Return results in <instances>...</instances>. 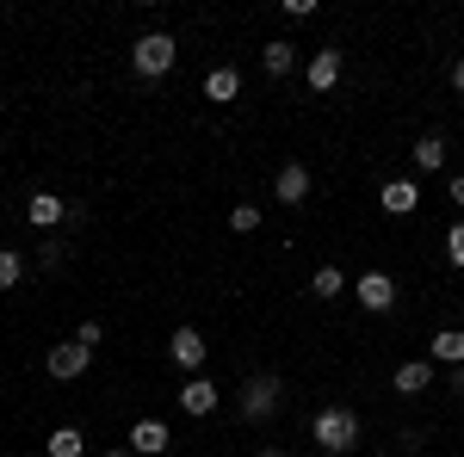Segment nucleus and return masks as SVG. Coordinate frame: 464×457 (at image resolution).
Listing matches in <instances>:
<instances>
[{"label": "nucleus", "instance_id": "obj_18", "mask_svg": "<svg viewBox=\"0 0 464 457\" xmlns=\"http://www.w3.org/2000/svg\"><path fill=\"white\" fill-rule=\"evenodd\" d=\"M415 167H421V174H440V167H446V137H421L415 142Z\"/></svg>", "mask_w": 464, "mask_h": 457}, {"label": "nucleus", "instance_id": "obj_1", "mask_svg": "<svg viewBox=\"0 0 464 457\" xmlns=\"http://www.w3.org/2000/svg\"><path fill=\"white\" fill-rule=\"evenodd\" d=\"M310 439H316L328 457H347L359 445V414L347 402H328V408H316V421H310Z\"/></svg>", "mask_w": 464, "mask_h": 457}, {"label": "nucleus", "instance_id": "obj_26", "mask_svg": "<svg viewBox=\"0 0 464 457\" xmlns=\"http://www.w3.org/2000/svg\"><path fill=\"white\" fill-rule=\"evenodd\" d=\"M446 384H452V395H464V365H452V377H446Z\"/></svg>", "mask_w": 464, "mask_h": 457}, {"label": "nucleus", "instance_id": "obj_16", "mask_svg": "<svg viewBox=\"0 0 464 457\" xmlns=\"http://www.w3.org/2000/svg\"><path fill=\"white\" fill-rule=\"evenodd\" d=\"M428 352H433V365H464V328H440L428 340Z\"/></svg>", "mask_w": 464, "mask_h": 457}, {"label": "nucleus", "instance_id": "obj_13", "mask_svg": "<svg viewBox=\"0 0 464 457\" xmlns=\"http://www.w3.org/2000/svg\"><path fill=\"white\" fill-rule=\"evenodd\" d=\"M396 395H421V389H433V358H409V365H396Z\"/></svg>", "mask_w": 464, "mask_h": 457}, {"label": "nucleus", "instance_id": "obj_27", "mask_svg": "<svg viewBox=\"0 0 464 457\" xmlns=\"http://www.w3.org/2000/svg\"><path fill=\"white\" fill-rule=\"evenodd\" d=\"M452 87H459V93H464V56H459V62H452Z\"/></svg>", "mask_w": 464, "mask_h": 457}, {"label": "nucleus", "instance_id": "obj_29", "mask_svg": "<svg viewBox=\"0 0 464 457\" xmlns=\"http://www.w3.org/2000/svg\"><path fill=\"white\" fill-rule=\"evenodd\" d=\"M254 457H285V452H273V445H266V452H254Z\"/></svg>", "mask_w": 464, "mask_h": 457}, {"label": "nucleus", "instance_id": "obj_15", "mask_svg": "<svg viewBox=\"0 0 464 457\" xmlns=\"http://www.w3.org/2000/svg\"><path fill=\"white\" fill-rule=\"evenodd\" d=\"M260 62H266V74H273V81H285V74L297 69V43H291V37H273V43L260 50Z\"/></svg>", "mask_w": 464, "mask_h": 457}, {"label": "nucleus", "instance_id": "obj_11", "mask_svg": "<svg viewBox=\"0 0 464 457\" xmlns=\"http://www.w3.org/2000/svg\"><path fill=\"white\" fill-rule=\"evenodd\" d=\"M179 408H186L192 421L217 414V384H211V377H186V389H179Z\"/></svg>", "mask_w": 464, "mask_h": 457}, {"label": "nucleus", "instance_id": "obj_28", "mask_svg": "<svg viewBox=\"0 0 464 457\" xmlns=\"http://www.w3.org/2000/svg\"><path fill=\"white\" fill-rule=\"evenodd\" d=\"M106 457H137V452H130V445H111V452Z\"/></svg>", "mask_w": 464, "mask_h": 457}, {"label": "nucleus", "instance_id": "obj_22", "mask_svg": "<svg viewBox=\"0 0 464 457\" xmlns=\"http://www.w3.org/2000/svg\"><path fill=\"white\" fill-rule=\"evenodd\" d=\"M63 260H69V247H63V242H44V247H37V266H44V272H63Z\"/></svg>", "mask_w": 464, "mask_h": 457}, {"label": "nucleus", "instance_id": "obj_8", "mask_svg": "<svg viewBox=\"0 0 464 457\" xmlns=\"http://www.w3.org/2000/svg\"><path fill=\"white\" fill-rule=\"evenodd\" d=\"M304 81H310V93H328V87H341V50H316V56L304 62Z\"/></svg>", "mask_w": 464, "mask_h": 457}, {"label": "nucleus", "instance_id": "obj_12", "mask_svg": "<svg viewBox=\"0 0 464 457\" xmlns=\"http://www.w3.org/2000/svg\"><path fill=\"white\" fill-rule=\"evenodd\" d=\"M63 216H69V205H63L56 192H32V198H25V223H32V229H56Z\"/></svg>", "mask_w": 464, "mask_h": 457}, {"label": "nucleus", "instance_id": "obj_7", "mask_svg": "<svg viewBox=\"0 0 464 457\" xmlns=\"http://www.w3.org/2000/svg\"><path fill=\"white\" fill-rule=\"evenodd\" d=\"M273 198H279L285 211H297V205L310 198V167H304V161H285L279 179H273Z\"/></svg>", "mask_w": 464, "mask_h": 457}, {"label": "nucleus", "instance_id": "obj_4", "mask_svg": "<svg viewBox=\"0 0 464 457\" xmlns=\"http://www.w3.org/2000/svg\"><path fill=\"white\" fill-rule=\"evenodd\" d=\"M87 365H93V352L81 347V340H63V347H50V358H44V371H50L56 384H74V377H87Z\"/></svg>", "mask_w": 464, "mask_h": 457}, {"label": "nucleus", "instance_id": "obj_21", "mask_svg": "<svg viewBox=\"0 0 464 457\" xmlns=\"http://www.w3.org/2000/svg\"><path fill=\"white\" fill-rule=\"evenodd\" d=\"M229 229H236V235H254V229H260V205H236V211H229Z\"/></svg>", "mask_w": 464, "mask_h": 457}, {"label": "nucleus", "instance_id": "obj_20", "mask_svg": "<svg viewBox=\"0 0 464 457\" xmlns=\"http://www.w3.org/2000/svg\"><path fill=\"white\" fill-rule=\"evenodd\" d=\"M19 279H25V253L19 247H0V290H13Z\"/></svg>", "mask_w": 464, "mask_h": 457}, {"label": "nucleus", "instance_id": "obj_14", "mask_svg": "<svg viewBox=\"0 0 464 457\" xmlns=\"http://www.w3.org/2000/svg\"><path fill=\"white\" fill-rule=\"evenodd\" d=\"M236 93H242V69H229V62H223V69L205 74V100H211V106H229Z\"/></svg>", "mask_w": 464, "mask_h": 457}, {"label": "nucleus", "instance_id": "obj_23", "mask_svg": "<svg viewBox=\"0 0 464 457\" xmlns=\"http://www.w3.org/2000/svg\"><path fill=\"white\" fill-rule=\"evenodd\" d=\"M446 260H452V266H464V216L446 229Z\"/></svg>", "mask_w": 464, "mask_h": 457}, {"label": "nucleus", "instance_id": "obj_3", "mask_svg": "<svg viewBox=\"0 0 464 457\" xmlns=\"http://www.w3.org/2000/svg\"><path fill=\"white\" fill-rule=\"evenodd\" d=\"M236 408H242V421H254V426L273 421V414H279V377H273V371H266V377H248Z\"/></svg>", "mask_w": 464, "mask_h": 457}, {"label": "nucleus", "instance_id": "obj_17", "mask_svg": "<svg viewBox=\"0 0 464 457\" xmlns=\"http://www.w3.org/2000/svg\"><path fill=\"white\" fill-rule=\"evenodd\" d=\"M44 452H50V457H81V452H87V439H81V426H56V433L44 439Z\"/></svg>", "mask_w": 464, "mask_h": 457}, {"label": "nucleus", "instance_id": "obj_5", "mask_svg": "<svg viewBox=\"0 0 464 457\" xmlns=\"http://www.w3.org/2000/svg\"><path fill=\"white\" fill-rule=\"evenodd\" d=\"M353 297L372 309V316H391V309H396V279H391V272H365V279L353 284Z\"/></svg>", "mask_w": 464, "mask_h": 457}, {"label": "nucleus", "instance_id": "obj_24", "mask_svg": "<svg viewBox=\"0 0 464 457\" xmlns=\"http://www.w3.org/2000/svg\"><path fill=\"white\" fill-rule=\"evenodd\" d=\"M74 340H81V347L93 352V347H100V340H106V328H100V321H81V328H74Z\"/></svg>", "mask_w": 464, "mask_h": 457}, {"label": "nucleus", "instance_id": "obj_6", "mask_svg": "<svg viewBox=\"0 0 464 457\" xmlns=\"http://www.w3.org/2000/svg\"><path fill=\"white\" fill-rule=\"evenodd\" d=\"M205 334H198V328H174V334H168V358H174L179 371H192V377H198V365H205Z\"/></svg>", "mask_w": 464, "mask_h": 457}, {"label": "nucleus", "instance_id": "obj_19", "mask_svg": "<svg viewBox=\"0 0 464 457\" xmlns=\"http://www.w3.org/2000/svg\"><path fill=\"white\" fill-rule=\"evenodd\" d=\"M347 290V272L341 266H316V279H310V297H341Z\"/></svg>", "mask_w": 464, "mask_h": 457}, {"label": "nucleus", "instance_id": "obj_9", "mask_svg": "<svg viewBox=\"0 0 464 457\" xmlns=\"http://www.w3.org/2000/svg\"><path fill=\"white\" fill-rule=\"evenodd\" d=\"M168 445H174V439H168V421H137L130 426V452L137 457H168Z\"/></svg>", "mask_w": 464, "mask_h": 457}, {"label": "nucleus", "instance_id": "obj_2", "mask_svg": "<svg viewBox=\"0 0 464 457\" xmlns=\"http://www.w3.org/2000/svg\"><path fill=\"white\" fill-rule=\"evenodd\" d=\"M179 62V43L168 32H143L137 43H130V69L143 74V81H161V74H174Z\"/></svg>", "mask_w": 464, "mask_h": 457}, {"label": "nucleus", "instance_id": "obj_25", "mask_svg": "<svg viewBox=\"0 0 464 457\" xmlns=\"http://www.w3.org/2000/svg\"><path fill=\"white\" fill-rule=\"evenodd\" d=\"M446 198H452V205L464 211V174H452V179H446Z\"/></svg>", "mask_w": 464, "mask_h": 457}, {"label": "nucleus", "instance_id": "obj_10", "mask_svg": "<svg viewBox=\"0 0 464 457\" xmlns=\"http://www.w3.org/2000/svg\"><path fill=\"white\" fill-rule=\"evenodd\" d=\"M378 205L391 216H415V205H421V179H391L384 192H378Z\"/></svg>", "mask_w": 464, "mask_h": 457}]
</instances>
